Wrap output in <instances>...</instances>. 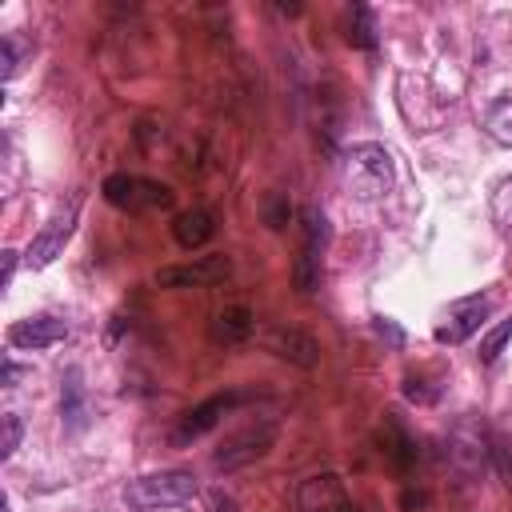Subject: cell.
<instances>
[{
	"label": "cell",
	"mask_w": 512,
	"mask_h": 512,
	"mask_svg": "<svg viewBox=\"0 0 512 512\" xmlns=\"http://www.w3.org/2000/svg\"><path fill=\"white\" fill-rule=\"evenodd\" d=\"M348 44L352 48H364V52H376L380 36H376V16L368 4H352L348 8Z\"/></svg>",
	"instance_id": "cell-18"
},
{
	"label": "cell",
	"mask_w": 512,
	"mask_h": 512,
	"mask_svg": "<svg viewBox=\"0 0 512 512\" xmlns=\"http://www.w3.org/2000/svg\"><path fill=\"white\" fill-rule=\"evenodd\" d=\"M264 348L276 352L280 360L296 364V368H312L320 360V344L304 332V328H292V324H272L264 332Z\"/></svg>",
	"instance_id": "cell-11"
},
{
	"label": "cell",
	"mask_w": 512,
	"mask_h": 512,
	"mask_svg": "<svg viewBox=\"0 0 512 512\" xmlns=\"http://www.w3.org/2000/svg\"><path fill=\"white\" fill-rule=\"evenodd\" d=\"M340 180L356 200H380L392 188V156L380 144H352L340 156Z\"/></svg>",
	"instance_id": "cell-2"
},
{
	"label": "cell",
	"mask_w": 512,
	"mask_h": 512,
	"mask_svg": "<svg viewBox=\"0 0 512 512\" xmlns=\"http://www.w3.org/2000/svg\"><path fill=\"white\" fill-rule=\"evenodd\" d=\"M244 400V392H216V396H208V400H200L196 408H188L180 420H176V428H172V444L176 448H184V444H192V440H200L208 428H216L220 424V416L224 412H232L236 404Z\"/></svg>",
	"instance_id": "cell-6"
},
{
	"label": "cell",
	"mask_w": 512,
	"mask_h": 512,
	"mask_svg": "<svg viewBox=\"0 0 512 512\" xmlns=\"http://www.w3.org/2000/svg\"><path fill=\"white\" fill-rule=\"evenodd\" d=\"M488 460L496 464V472H500V480L512 488V444L504 440V436H492V444H488Z\"/></svg>",
	"instance_id": "cell-24"
},
{
	"label": "cell",
	"mask_w": 512,
	"mask_h": 512,
	"mask_svg": "<svg viewBox=\"0 0 512 512\" xmlns=\"http://www.w3.org/2000/svg\"><path fill=\"white\" fill-rule=\"evenodd\" d=\"M300 232H304V244H300V256L292 264V284H296L300 296H308L320 284V260H324V248H328V236H332L324 208H316V204L300 208Z\"/></svg>",
	"instance_id": "cell-3"
},
{
	"label": "cell",
	"mask_w": 512,
	"mask_h": 512,
	"mask_svg": "<svg viewBox=\"0 0 512 512\" xmlns=\"http://www.w3.org/2000/svg\"><path fill=\"white\" fill-rule=\"evenodd\" d=\"M20 436H24V420L16 412H4L0 416V460H8L20 448Z\"/></svg>",
	"instance_id": "cell-21"
},
{
	"label": "cell",
	"mask_w": 512,
	"mask_h": 512,
	"mask_svg": "<svg viewBox=\"0 0 512 512\" xmlns=\"http://www.w3.org/2000/svg\"><path fill=\"white\" fill-rule=\"evenodd\" d=\"M72 232H76V200H72L68 208L52 212V220L32 236V244H28V252H24L28 268H44V264H52V260L64 252V244L72 240Z\"/></svg>",
	"instance_id": "cell-9"
},
{
	"label": "cell",
	"mask_w": 512,
	"mask_h": 512,
	"mask_svg": "<svg viewBox=\"0 0 512 512\" xmlns=\"http://www.w3.org/2000/svg\"><path fill=\"white\" fill-rule=\"evenodd\" d=\"M12 72H16V40L4 36V40H0V76L12 80Z\"/></svg>",
	"instance_id": "cell-26"
},
{
	"label": "cell",
	"mask_w": 512,
	"mask_h": 512,
	"mask_svg": "<svg viewBox=\"0 0 512 512\" xmlns=\"http://www.w3.org/2000/svg\"><path fill=\"white\" fill-rule=\"evenodd\" d=\"M276 444V424L272 420H260V424H248L240 432H232L216 452H212V468L216 472H232V468H244L252 460H260L268 448Z\"/></svg>",
	"instance_id": "cell-5"
},
{
	"label": "cell",
	"mask_w": 512,
	"mask_h": 512,
	"mask_svg": "<svg viewBox=\"0 0 512 512\" xmlns=\"http://www.w3.org/2000/svg\"><path fill=\"white\" fill-rule=\"evenodd\" d=\"M16 260H20V252H12V248H4V276H0V284H4V288L12 284V272H16Z\"/></svg>",
	"instance_id": "cell-29"
},
{
	"label": "cell",
	"mask_w": 512,
	"mask_h": 512,
	"mask_svg": "<svg viewBox=\"0 0 512 512\" xmlns=\"http://www.w3.org/2000/svg\"><path fill=\"white\" fill-rule=\"evenodd\" d=\"M512 340V320H500L492 332H484V340H480V360L484 364H492L500 352H504V344Z\"/></svg>",
	"instance_id": "cell-22"
},
{
	"label": "cell",
	"mask_w": 512,
	"mask_h": 512,
	"mask_svg": "<svg viewBox=\"0 0 512 512\" xmlns=\"http://www.w3.org/2000/svg\"><path fill=\"white\" fill-rule=\"evenodd\" d=\"M104 200L112 208H124V212H160V208H172L176 192L160 180H148V176H128V172H116L100 184Z\"/></svg>",
	"instance_id": "cell-4"
},
{
	"label": "cell",
	"mask_w": 512,
	"mask_h": 512,
	"mask_svg": "<svg viewBox=\"0 0 512 512\" xmlns=\"http://www.w3.org/2000/svg\"><path fill=\"white\" fill-rule=\"evenodd\" d=\"M488 444H492V436H484V428L468 416V420H460V424L448 432V460H452L464 476H476V472L488 468Z\"/></svg>",
	"instance_id": "cell-10"
},
{
	"label": "cell",
	"mask_w": 512,
	"mask_h": 512,
	"mask_svg": "<svg viewBox=\"0 0 512 512\" xmlns=\"http://www.w3.org/2000/svg\"><path fill=\"white\" fill-rule=\"evenodd\" d=\"M212 232H216V220H212V212H208V208L180 212V216H176V224H172V236H176V244H180V248H200V244H208V240H212Z\"/></svg>",
	"instance_id": "cell-17"
},
{
	"label": "cell",
	"mask_w": 512,
	"mask_h": 512,
	"mask_svg": "<svg viewBox=\"0 0 512 512\" xmlns=\"http://www.w3.org/2000/svg\"><path fill=\"white\" fill-rule=\"evenodd\" d=\"M260 212H264V224H268V228H284L288 216H292V204H288L284 192H268L264 204H260Z\"/></svg>",
	"instance_id": "cell-23"
},
{
	"label": "cell",
	"mask_w": 512,
	"mask_h": 512,
	"mask_svg": "<svg viewBox=\"0 0 512 512\" xmlns=\"http://www.w3.org/2000/svg\"><path fill=\"white\" fill-rule=\"evenodd\" d=\"M20 376H24V368H20V364H12V360H4V376H0V384H4V388H16V380H20Z\"/></svg>",
	"instance_id": "cell-30"
},
{
	"label": "cell",
	"mask_w": 512,
	"mask_h": 512,
	"mask_svg": "<svg viewBox=\"0 0 512 512\" xmlns=\"http://www.w3.org/2000/svg\"><path fill=\"white\" fill-rule=\"evenodd\" d=\"M492 220H496L500 236H508V240H512V176H508V180H500V184H496V192H492Z\"/></svg>",
	"instance_id": "cell-20"
},
{
	"label": "cell",
	"mask_w": 512,
	"mask_h": 512,
	"mask_svg": "<svg viewBox=\"0 0 512 512\" xmlns=\"http://www.w3.org/2000/svg\"><path fill=\"white\" fill-rule=\"evenodd\" d=\"M372 328H376L380 336H388V344H392V348H400V344H404V332H400L388 316H376V320H372Z\"/></svg>",
	"instance_id": "cell-27"
},
{
	"label": "cell",
	"mask_w": 512,
	"mask_h": 512,
	"mask_svg": "<svg viewBox=\"0 0 512 512\" xmlns=\"http://www.w3.org/2000/svg\"><path fill=\"white\" fill-rule=\"evenodd\" d=\"M484 132H488L496 144L512 148V92H504L500 100L488 104V112H484Z\"/></svg>",
	"instance_id": "cell-19"
},
{
	"label": "cell",
	"mask_w": 512,
	"mask_h": 512,
	"mask_svg": "<svg viewBox=\"0 0 512 512\" xmlns=\"http://www.w3.org/2000/svg\"><path fill=\"white\" fill-rule=\"evenodd\" d=\"M380 452H384V460H388L396 472H408V468L420 460L416 440L404 432V424H400L392 412H384V428H380Z\"/></svg>",
	"instance_id": "cell-14"
},
{
	"label": "cell",
	"mask_w": 512,
	"mask_h": 512,
	"mask_svg": "<svg viewBox=\"0 0 512 512\" xmlns=\"http://www.w3.org/2000/svg\"><path fill=\"white\" fill-rule=\"evenodd\" d=\"M200 492L196 476L184 468H168V472H148L124 484V504L132 512H156V508H180Z\"/></svg>",
	"instance_id": "cell-1"
},
{
	"label": "cell",
	"mask_w": 512,
	"mask_h": 512,
	"mask_svg": "<svg viewBox=\"0 0 512 512\" xmlns=\"http://www.w3.org/2000/svg\"><path fill=\"white\" fill-rule=\"evenodd\" d=\"M252 332H256V316L244 304H232V308L216 312V320L208 324L212 344H244Z\"/></svg>",
	"instance_id": "cell-15"
},
{
	"label": "cell",
	"mask_w": 512,
	"mask_h": 512,
	"mask_svg": "<svg viewBox=\"0 0 512 512\" xmlns=\"http://www.w3.org/2000/svg\"><path fill=\"white\" fill-rule=\"evenodd\" d=\"M232 276V260L224 252H212V256H200L192 264H168L156 272V284L160 288H208V284H220Z\"/></svg>",
	"instance_id": "cell-7"
},
{
	"label": "cell",
	"mask_w": 512,
	"mask_h": 512,
	"mask_svg": "<svg viewBox=\"0 0 512 512\" xmlns=\"http://www.w3.org/2000/svg\"><path fill=\"white\" fill-rule=\"evenodd\" d=\"M64 336H68V328L56 316H28V320H16L8 328L12 348H48V344H60Z\"/></svg>",
	"instance_id": "cell-13"
},
{
	"label": "cell",
	"mask_w": 512,
	"mask_h": 512,
	"mask_svg": "<svg viewBox=\"0 0 512 512\" xmlns=\"http://www.w3.org/2000/svg\"><path fill=\"white\" fill-rule=\"evenodd\" d=\"M424 384H428V380L408 376V380H404V396L416 400V404H436V400H440V388H424Z\"/></svg>",
	"instance_id": "cell-25"
},
{
	"label": "cell",
	"mask_w": 512,
	"mask_h": 512,
	"mask_svg": "<svg viewBox=\"0 0 512 512\" xmlns=\"http://www.w3.org/2000/svg\"><path fill=\"white\" fill-rule=\"evenodd\" d=\"M296 512H352V496L336 472H316L296 484Z\"/></svg>",
	"instance_id": "cell-8"
},
{
	"label": "cell",
	"mask_w": 512,
	"mask_h": 512,
	"mask_svg": "<svg viewBox=\"0 0 512 512\" xmlns=\"http://www.w3.org/2000/svg\"><path fill=\"white\" fill-rule=\"evenodd\" d=\"M488 312H492V300H488V296H468V300H460V304L452 308L448 324L436 328V340H440V344H464V340L484 324Z\"/></svg>",
	"instance_id": "cell-12"
},
{
	"label": "cell",
	"mask_w": 512,
	"mask_h": 512,
	"mask_svg": "<svg viewBox=\"0 0 512 512\" xmlns=\"http://www.w3.org/2000/svg\"><path fill=\"white\" fill-rule=\"evenodd\" d=\"M208 512H236V500L224 496L220 488H212V492H208Z\"/></svg>",
	"instance_id": "cell-28"
},
{
	"label": "cell",
	"mask_w": 512,
	"mask_h": 512,
	"mask_svg": "<svg viewBox=\"0 0 512 512\" xmlns=\"http://www.w3.org/2000/svg\"><path fill=\"white\" fill-rule=\"evenodd\" d=\"M60 416H64V428L80 432L88 424V392L80 384V368H68L64 372V388H60Z\"/></svg>",
	"instance_id": "cell-16"
}]
</instances>
